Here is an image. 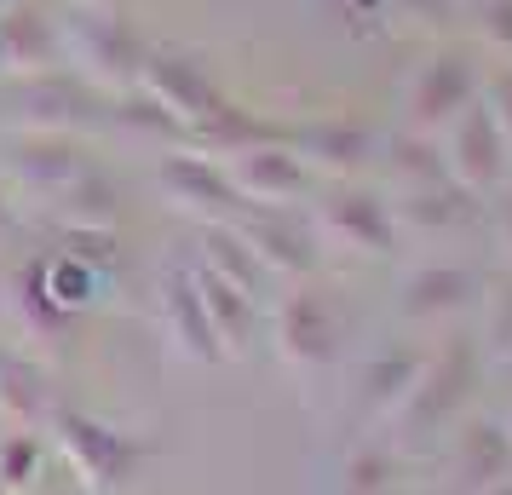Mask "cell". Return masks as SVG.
I'll use <instances>...</instances> for the list:
<instances>
[{"label": "cell", "instance_id": "13", "mask_svg": "<svg viewBox=\"0 0 512 495\" xmlns=\"http://www.w3.org/2000/svg\"><path fill=\"white\" fill-rule=\"evenodd\" d=\"M501 478H512V432L495 421L461 426V438L449 449V467H443V495H484Z\"/></svg>", "mask_w": 512, "mask_h": 495}, {"label": "cell", "instance_id": "19", "mask_svg": "<svg viewBox=\"0 0 512 495\" xmlns=\"http://www.w3.org/2000/svg\"><path fill=\"white\" fill-rule=\"evenodd\" d=\"M478 294V277L466 265H420L415 277L403 283V317L409 323H432V317H455Z\"/></svg>", "mask_w": 512, "mask_h": 495}, {"label": "cell", "instance_id": "36", "mask_svg": "<svg viewBox=\"0 0 512 495\" xmlns=\"http://www.w3.org/2000/svg\"><path fill=\"white\" fill-rule=\"evenodd\" d=\"M6 225H12V208H6V190H0V236H6Z\"/></svg>", "mask_w": 512, "mask_h": 495}, {"label": "cell", "instance_id": "15", "mask_svg": "<svg viewBox=\"0 0 512 495\" xmlns=\"http://www.w3.org/2000/svg\"><path fill=\"white\" fill-rule=\"evenodd\" d=\"M162 317H167V334L179 340L185 357H196V363H219L225 357L219 334H213L208 300L196 288V265H167L162 271Z\"/></svg>", "mask_w": 512, "mask_h": 495}, {"label": "cell", "instance_id": "24", "mask_svg": "<svg viewBox=\"0 0 512 495\" xmlns=\"http://www.w3.org/2000/svg\"><path fill=\"white\" fill-rule=\"evenodd\" d=\"M52 213H58V225H98V231H110L121 213V196L116 185L104 179V173H81V179H70V185L58 190V196H47Z\"/></svg>", "mask_w": 512, "mask_h": 495}, {"label": "cell", "instance_id": "31", "mask_svg": "<svg viewBox=\"0 0 512 495\" xmlns=\"http://www.w3.org/2000/svg\"><path fill=\"white\" fill-rule=\"evenodd\" d=\"M478 29H484L489 47H501L512 58V0H484L478 6Z\"/></svg>", "mask_w": 512, "mask_h": 495}, {"label": "cell", "instance_id": "30", "mask_svg": "<svg viewBox=\"0 0 512 495\" xmlns=\"http://www.w3.org/2000/svg\"><path fill=\"white\" fill-rule=\"evenodd\" d=\"M35 472H41V438H35V432L6 438V449H0V495L6 490H29Z\"/></svg>", "mask_w": 512, "mask_h": 495}, {"label": "cell", "instance_id": "33", "mask_svg": "<svg viewBox=\"0 0 512 495\" xmlns=\"http://www.w3.org/2000/svg\"><path fill=\"white\" fill-rule=\"evenodd\" d=\"M484 104H489V116H495V127H501V133H507V144H512V70H501L484 87Z\"/></svg>", "mask_w": 512, "mask_h": 495}, {"label": "cell", "instance_id": "39", "mask_svg": "<svg viewBox=\"0 0 512 495\" xmlns=\"http://www.w3.org/2000/svg\"><path fill=\"white\" fill-rule=\"evenodd\" d=\"M0 317H6V294H0Z\"/></svg>", "mask_w": 512, "mask_h": 495}, {"label": "cell", "instance_id": "18", "mask_svg": "<svg viewBox=\"0 0 512 495\" xmlns=\"http://www.w3.org/2000/svg\"><path fill=\"white\" fill-rule=\"evenodd\" d=\"M64 52H58V35L52 24L35 12V6H6L0 12V70L6 75H47Z\"/></svg>", "mask_w": 512, "mask_h": 495}, {"label": "cell", "instance_id": "7", "mask_svg": "<svg viewBox=\"0 0 512 495\" xmlns=\"http://www.w3.org/2000/svg\"><path fill=\"white\" fill-rule=\"evenodd\" d=\"M323 231L351 248V254H380V260H392L397 248H403V225H397V208L386 196H374L369 185H340L323 196Z\"/></svg>", "mask_w": 512, "mask_h": 495}, {"label": "cell", "instance_id": "2", "mask_svg": "<svg viewBox=\"0 0 512 495\" xmlns=\"http://www.w3.org/2000/svg\"><path fill=\"white\" fill-rule=\"evenodd\" d=\"M466 392H472V352H466V346H443L432 363H420L415 386H409L403 403L392 409L397 444L415 449V444H432L438 432H449V426L461 421Z\"/></svg>", "mask_w": 512, "mask_h": 495}, {"label": "cell", "instance_id": "6", "mask_svg": "<svg viewBox=\"0 0 512 495\" xmlns=\"http://www.w3.org/2000/svg\"><path fill=\"white\" fill-rule=\"evenodd\" d=\"M12 116L24 121V133H64V127H93L110 121V104L81 81V75H24L12 87Z\"/></svg>", "mask_w": 512, "mask_h": 495}, {"label": "cell", "instance_id": "22", "mask_svg": "<svg viewBox=\"0 0 512 495\" xmlns=\"http://www.w3.org/2000/svg\"><path fill=\"white\" fill-rule=\"evenodd\" d=\"M196 265H208L213 277H225L231 288H242L248 300H259V288H265V277H271V271L254 260V248H248L231 225H208V231H202V260Z\"/></svg>", "mask_w": 512, "mask_h": 495}, {"label": "cell", "instance_id": "14", "mask_svg": "<svg viewBox=\"0 0 512 495\" xmlns=\"http://www.w3.org/2000/svg\"><path fill=\"white\" fill-rule=\"evenodd\" d=\"M288 150L300 156L311 173H328V179H351L380 156V139L363 121H311V127H294L288 133Z\"/></svg>", "mask_w": 512, "mask_h": 495}, {"label": "cell", "instance_id": "38", "mask_svg": "<svg viewBox=\"0 0 512 495\" xmlns=\"http://www.w3.org/2000/svg\"><path fill=\"white\" fill-rule=\"evenodd\" d=\"M484 495H512V478H501V484H495V490H484Z\"/></svg>", "mask_w": 512, "mask_h": 495}, {"label": "cell", "instance_id": "42", "mask_svg": "<svg viewBox=\"0 0 512 495\" xmlns=\"http://www.w3.org/2000/svg\"><path fill=\"white\" fill-rule=\"evenodd\" d=\"M87 6H93V0H87Z\"/></svg>", "mask_w": 512, "mask_h": 495}, {"label": "cell", "instance_id": "8", "mask_svg": "<svg viewBox=\"0 0 512 495\" xmlns=\"http://www.w3.org/2000/svg\"><path fill=\"white\" fill-rule=\"evenodd\" d=\"M507 156H512L507 133L495 127L484 98H472L461 116H455V127H449V150H443L449 179L461 190H472V196H489V190L507 179Z\"/></svg>", "mask_w": 512, "mask_h": 495}, {"label": "cell", "instance_id": "4", "mask_svg": "<svg viewBox=\"0 0 512 495\" xmlns=\"http://www.w3.org/2000/svg\"><path fill=\"white\" fill-rule=\"evenodd\" d=\"M144 93L185 121L190 139H196L219 110H231V98L213 87V75L202 70V58H190V52H179V47H150V58H144Z\"/></svg>", "mask_w": 512, "mask_h": 495}, {"label": "cell", "instance_id": "16", "mask_svg": "<svg viewBox=\"0 0 512 495\" xmlns=\"http://www.w3.org/2000/svg\"><path fill=\"white\" fill-rule=\"evenodd\" d=\"M6 167H12L18 185L41 190V196H58L70 179L87 173V156L64 133H18V139H6Z\"/></svg>", "mask_w": 512, "mask_h": 495}, {"label": "cell", "instance_id": "1", "mask_svg": "<svg viewBox=\"0 0 512 495\" xmlns=\"http://www.w3.org/2000/svg\"><path fill=\"white\" fill-rule=\"evenodd\" d=\"M58 52L75 64V75L93 87V93H110V98H127L144 87V47L133 24L116 18V12H104V6H81L64 35H58Z\"/></svg>", "mask_w": 512, "mask_h": 495}, {"label": "cell", "instance_id": "9", "mask_svg": "<svg viewBox=\"0 0 512 495\" xmlns=\"http://www.w3.org/2000/svg\"><path fill=\"white\" fill-rule=\"evenodd\" d=\"M340 352V317L317 288H294L277 306V357L288 369H328Z\"/></svg>", "mask_w": 512, "mask_h": 495}, {"label": "cell", "instance_id": "20", "mask_svg": "<svg viewBox=\"0 0 512 495\" xmlns=\"http://www.w3.org/2000/svg\"><path fill=\"white\" fill-rule=\"evenodd\" d=\"M397 208V225L403 231H461V225H472L478 219V196L472 190H461L455 179H443V185H426V190H403V202H392Z\"/></svg>", "mask_w": 512, "mask_h": 495}, {"label": "cell", "instance_id": "3", "mask_svg": "<svg viewBox=\"0 0 512 495\" xmlns=\"http://www.w3.org/2000/svg\"><path fill=\"white\" fill-rule=\"evenodd\" d=\"M52 438H58L64 461L81 472V484H87L93 495L121 490V484L144 467L139 438H127V432L93 421V415H81V409H58V415H52Z\"/></svg>", "mask_w": 512, "mask_h": 495}, {"label": "cell", "instance_id": "32", "mask_svg": "<svg viewBox=\"0 0 512 495\" xmlns=\"http://www.w3.org/2000/svg\"><path fill=\"white\" fill-rule=\"evenodd\" d=\"M489 346L512 357V283L495 288V300H489Z\"/></svg>", "mask_w": 512, "mask_h": 495}, {"label": "cell", "instance_id": "25", "mask_svg": "<svg viewBox=\"0 0 512 495\" xmlns=\"http://www.w3.org/2000/svg\"><path fill=\"white\" fill-rule=\"evenodd\" d=\"M420 375V357L415 352H392V357H380V363H369L363 369V380H357V403H363V415H392L397 403H403V392L415 386Z\"/></svg>", "mask_w": 512, "mask_h": 495}, {"label": "cell", "instance_id": "41", "mask_svg": "<svg viewBox=\"0 0 512 495\" xmlns=\"http://www.w3.org/2000/svg\"><path fill=\"white\" fill-rule=\"evenodd\" d=\"M0 12H6V0H0Z\"/></svg>", "mask_w": 512, "mask_h": 495}, {"label": "cell", "instance_id": "29", "mask_svg": "<svg viewBox=\"0 0 512 495\" xmlns=\"http://www.w3.org/2000/svg\"><path fill=\"white\" fill-rule=\"evenodd\" d=\"M47 288L64 311H81L98 294V265L75 260V254H47Z\"/></svg>", "mask_w": 512, "mask_h": 495}, {"label": "cell", "instance_id": "10", "mask_svg": "<svg viewBox=\"0 0 512 495\" xmlns=\"http://www.w3.org/2000/svg\"><path fill=\"white\" fill-rule=\"evenodd\" d=\"M219 162H225L236 196L248 208H282V202H294V196L311 190V167L288 150V139L254 144V150H236V156H219Z\"/></svg>", "mask_w": 512, "mask_h": 495}, {"label": "cell", "instance_id": "5", "mask_svg": "<svg viewBox=\"0 0 512 495\" xmlns=\"http://www.w3.org/2000/svg\"><path fill=\"white\" fill-rule=\"evenodd\" d=\"M156 190H162L173 208L196 213V219H208V225H231L236 213L248 208V202L236 196L225 162H219V156H190V150H167L162 162H156Z\"/></svg>", "mask_w": 512, "mask_h": 495}, {"label": "cell", "instance_id": "27", "mask_svg": "<svg viewBox=\"0 0 512 495\" xmlns=\"http://www.w3.org/2000/svg\"><path fill=\"white\" fill-rule=\"evenodd\" d=\"M110 121H116V127H127V133H150V139H162V144H190L185 121L173 116V110H162L150 93L110 98Z\"/></svg>", "mask_w": 512, "mask_h": 495}, {"label": "cell", "instance_id": "37", "mask_svg": "<svg viewBox=\"0 0 512 495\" xmlns=\"http://www.w3.org/2000/svg\"><path fill=\"white\" fill-rule=\"evenodd\" d=\"M501 236H507V242H512V202H507V208H501Z\"/></svg>", "mask_w": 512, "mask_h": 495}, {"label": "cell", "instance_id": "26", "mask_svg": "<svg viewBox=\"0 0 512 495\" xmlns=\"http://www.w3.org/2000/svg\"><path fill=\"white\" fill-rule=\"evenodd\" d=\"M12 311L24 317L29 329H41V334H52V329L70 323V311L58 306L52 288H47V260H29L24 271H18V283H12Z\"/></svg>", "mask_w": 512, "mask_h": 495}, {"label": "cell", "instance_id": "34", "mask_svg": "<svg viewBox=\"0 0 512 495\" xmlns=\"http://www.w3.org/2000/svg\"><path fill=\"white\" fill-rule=\"evenodd\" d=\"M392 12H403V18H415V24H443L449 0H392Z\"/></svg>", "mask_w": 512, "mask_h": 495}, {"label": "cell", "instance_id": "23", "mask_svg": "<svg viewBox=\"0 0 512 495\" xmlns=\"http://www.w3.org/2000/svg\"><path fill=\"white\" fill-rule=\"evenodd\" d=\"M380 167L397 179V190H426V185L449 179L443 150L426 133H392V139H380Z\"/></svg>", "mask_w": 512, "mask_h": 495}, {"label": "cell", "instance_id": "40", "mask_svg": "<svg viewBox=\"0 0 512 495\" xmlns=\"http://www.w3.org/2000/svg\"><path fill=\"white\" fill-rule=\"evenodd\" d=\"M507 432H512V415H507Z\"/></svg>", "mask_w": 512, "mask_h": 495}, {"label": "cell", "instance_id": "11", "mask_svg": "<svg viewBox=\"0 0 512 495\" xmlns=\"http://www.w3.org/2000/svg\"><path fill=\"white\" fill-rule=\"evenodd\" d=\"M231 231L254 248V260L271 271V277H311L317 271V242L294 213L282 208H242L231 219Z\"/></svg>", "mask_w": 512, "mask_h": 495}, {"label": "cell", "instance_id": "35", "mask_svg": "<svg viewBox=\"0 0 512 495\" xmlns=\"http://www.w3.org/2000/svg\"><path fill=\"white\" fill-rule=\"evenodd\" d=\"M346 18H369V12H380V0H334Z\"/></svg>", "mask_w": 512, "mask_h": 495}, {"label": "cell", "instance_id": "21", "mask_svg": "<svg viewBox=\"0 0 512 495\" xmlns=\"http://www.w3.org/2000/svg\"><path fill=\"white\" fill-rule=\"evenodd\" d=\"M196 288H202V300H208L213 334H219L225 357H231V352H248V334H254V300H248L242 288H231L225 277H213L208 265H196Z\"/></svg>", "mask_w": 512, "mask_h": 495}, {"label": "cell", "instance_id": "12", "mask_svg": "<svg viewBox=\"0 0 512 495\" xmlns=\"http://www.w3.org/2000/svg\"><path fill=\"white\" fill-rule=\"evenodd\" d=\"M478 98V70H472V58L466 52H438V58H426L415 75V87H409V121H415V133H432L443 121H455Z\"/></svg>", "mask_w": 512, "mask_h": 495}, {"label": "cell", "instance_id": "17", "mask_svg": "<svg viewBox=\"0 0 512 495\" xmlns=\"http://www.w3.org/2000/svg\"><path fill=\"white\" fill-rule=\"evenodd\" d=\"M64 403L52 392V375L24 357L18 346H0V415L18 426V432H35V426H52Z\"/></svg>", "mask_w": 512, "mask_h": 495}, {"label": "cell", "instance_id": "28", "mask_svg": "<svg viewBox=\"0 0 512 495\" xmlns=\"http://www.w3.org/2000/svg\"><path fill=\"white\" fill-rule=\"evenodd\" d=\"M397 484V455L386 444H363L340 472V495H392Z\"/></svg>", "mask_w": 512, "mask_h": 495}]
</instances>
